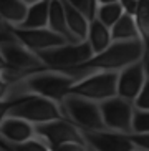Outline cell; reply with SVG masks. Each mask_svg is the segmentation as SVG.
<instances>
[{
    "label": "cell",
    "instance_id": "20",
    "mask_svg": "<svg viewBox=\"0 0 149 151\" xmlns=\"http://www.w3.org/2000/svg\"><path fill=\"white\" fill-rule=\"evenodd\" d=\"M136 27L139 30L141 42L144 45V52L149 47V0H139L134 12Z\"/></svg>",
    "mask_w": 149,
    "mask_h": 151
},
{
    "label": "cell",
    "instance_id": "3",
    "mask_svg": "<svg viewBox=\"0 0 149 151\" xmlns=\"http://www.w3.org/2000/svg\"><path fill=\"white\" fill-rule=\"evenodd\" d=\"M74 83L71 76L57 70H43L33 73L22 81V86L27 95H40L60 103L68 95L70 86Z\"/></svg>",
    "mask_w": 149,
    "mask_h": 151
},
{
    "label": "cell",
    "instance_id": "15",
    "mask_svg": "<svg viewBox=\"0 0 149 151\" xmlns=\"http://www.w3.org/2000/svg\"><path fill=\"white\" fill-rule=\"evenodd\" d=\"M28 5L22 0H0V18L7 28H18L27 17Z\"/></svg>",
    "mask_w": 149,
    "mask_h": 151
},
{
    "label": "cell",
    "instance_id": "8",
    "mask_svg": "<svg viewBox=\"0 0 149 151\" xmlns=\"http://www.w3.org/2000/svg\"><path fill=\"white\" fill-rule=\"evenodd\" d=\"M100 110L106 129L123 134L133 133V115H134V103L133 101L116 95L113 98L101 101Z\"/></svg>",
    "mask_w": 149,
    "mask_h": 151
},
{
    "label": "cell",
    "instance_id": "6",
    "mask_svg": "<svg viewBox=\"0 0 149 151\" xmlns=\"http://www.w3.org/2000/svg\"><path fill=\"white\" fill-rule=\"evenodd\" d=\"M118 71H98L76 80L68 90V95H78L86 100L101 103L108 98L116 96Z\"/></svg>",
    "mask_w": 149,
    "mask_h": 151
},
{
    "label": "cell",
    "instance_id": "5",
    "mask_svg": "<svg viewBox=\"0 0 149 151\" xmlns=\"http://www.w3.org/2000/svg\"><path fill=\"white\" fill-rule=\"evenodd\" d=\"M38 58L48 70H68V68L78 67L83 62L93 57L91 47L88 42H78V43H65L50 50L38 52Z\"/></svg>",
    "mask_w": 149,
    "mask_h": 151
},
{
    "label": "cell",
    "instance_id": "31",
    "mask_svg": "<svg viewBox=\"0 0 149 151\" xmlns=\"http://www.w3.org/2000/svg\"><path fill=\"white\" fill-rule=\"evenodd\" d=\"M143 62H144V71H146V78L149 80V57H144V58H143Z\"/></svg>",
    "mask_w": 149,
    "mask_h": 151
},
{
    "label": "cell",
    "instance_id": "9",
    "mask_svg": "<svg viewBox=\"0 0 149 151\" xmlns=\"http://www.w3.org/2000/svg\"><path fill=\"white\" fill-rule=\"evenodd\" d=\"M33 126H35V136L40 138L50 148V151L62 146V145H66V143L86 145V141L83 138V131L78 129L73 123H70L65 118L33 124Z\"/></svg>",
    "mask_w": 149,
    "mask_h": 151
},
{
    "label": "cell",
    "instance_id": "13",
    "mask_svg": "<svg viewBox=\"0 0 149 151\" xmlns=\"http://www.w3.org/2000/svg\"><path fill=\"white\" fill-rule=\"evenodd\" d=\"M0 138L10 143H23L35 138V126L22 118L7 116L0 123Z\"/></svg>",
    "mask_w": 149,
    "mask_h": 151
},
{
    "label": "cell",
    "instance_id": "10",
    "mask_svg": "<svg viewBox=\"0 0 149 151\" xmlns=\"http://www.w3.org/2000/svg\"><path fill=\"white\" fill-rule=\"evenodd\" d=\"M9 30L12 32V35L20 43L25 45L27 48L35 52V53L68 43L62 35L52 32L48 27L47 28H9Z\"/></svg>",
    "mask_w": 149,
    "mask_h": 151
},
{
    "label": "cell",
    "instance_id": "17",
    "mask_svg": "<svg viewBox=\"0 0 149 151\" xmlns=\"http://www.w3.org/2000/svg\"><path fill=\"white\" fill-rule=\"evenodd\" d=\"M86 42L90 43V47H91L93 55L100 53V52L106 50L111 43H113V40H111V30L106 27V25H103L98 18H93V20H90Z\"/></svg>",
    "mask_w": 149,
    "mask_h": 151
},
{
    "label": "cell",
    "instance_id": "29",
    "mask_svg": "<svg viewBox=\"0 0 149 151\" xmlns=\"http://www.w3.org/2000/svg\"><path fill=\"white\" fill-rule=\"evenodd\" d=\"M52 151H88V148L86 145H80V143H66V145H62Z\"/></svg>",
    "mask_w": 149,
    "mask_h": 151
},
{
    "label": "cell",
    "instance_id": "26",
    "mask_svg": "<svg viewBox=\"0 0 149 151\" xmlns=\"http://www.w3.org/2000/svg\"><path fill=\"white\" fill-rule=\"evenodd\" d=\"M71 7H74L76 10H80L81 14H85L90 20L95 18V10H93L91 0H66Z\"/></svg>",
    "mask_w": 149,
    "mask_h": 151
},
{
    "label": "cell",
    "instance_id": "16",
    "mask_svg": "<svg viewBox=\"0 0 149 151\" xmlns=\"http://www.w3.org/2000/svg\"><path fill=\"white\" fill-rule=\"evenodd\" d=\"M47 27L52 32L62 35L68 43H78L71 37L68 25H66V17H65V9H63L62 0H50V9H48V25Z\"/></svg>",
    "mask_w": 149,
    "mask_h": 151
},
{
    "label": "cell",
    "instance_id": "18",
    "mask_svg": "<svg viewBox=\"0 0 149 151\" xmlns=\"http://www.w3.org/2000/svg\"><path fill=\"white\" fill-rule=\"evenodd\" d=\"M110 30H111V40L113 42H136V40H141L139 30H138L136 20H134V15L126 14V12H124L123 17L119 18Z\"/></svg>",
    "mask_w": 149,
    "mask_h": 151
},
{
    "label": "cell",
    "instance_id": "28",
    "mask_svg": "<svg viewBox=\"0 0 149 151\" xmlns=\"http://www.w3.org/2000/svg\"><path fill=\"white\" fill-rule=\"evenodd\" d=\"M129 139L133 141V145L136 148L149 151V133H133L129 134Z\"/></svg>",
    "mask_w": 149,
    "mask_h": 151
},
{
    "label": "cell",
    "instance_id": "24",
    "mask_svg": "<svg viewBox=\"0 0 149 151\" xmlns=\"http://www.w3.org/2000/svg\"><path fill=\"white\" fill-rule=\"evenodd\" d=\"M20 95H27L22 86V81L17 85H10L0 76V100H5L10 96H20Z\"/></svg>",
    "mask_w": 149,
    "mask_h": 151
},
{
    "label": "cell",
    "instance_id": "39",
    "mask_svg": "<svg viewBox=\"0 0 149 151\" xmlns=\"http://www.w3.org/2000/svg\"><path fill=\"white\" fill-rule=\"evenodd\" d=\"M133 151H144V150H139V148H134Z\"/></svg>",
    "mask_w": 149,
    "mask_h": 151
},
{
    "label": "cell",
    "instance_id": "25",
    "mask_svg": "<svg viewBox=\"0 0 149 151\" xmlns=\"http://www.w3.org/2000/svg\"><path fill=\"white\" fill-rule=\"evenodd\" d=\"M134 108L136 110H144V111H149V80H146L143 90L139 91L138 98L134 100Z\"/></svg>",
    "mask_w": 149,
    "mask_h": 151
},
{
    "label": "cell",
    "instance_id": "38",
    "mask_svg": "<svg viewBox=\"0 0 149 151\" xmlns=\"http://www.w3.org/2000/svg\"><path fill=\"white\" fill-rule=\"evenodd\" d=\"M144 57H149V47H148V50H146V55Z\"/></svg>",
    "mask_w": 149,
    "mask_h": 151
},
{
    "label": "cell",
    "instance_id": "40",
    "mask_svg": "<svg viewBox=\"0 0 149 151\" xmlns=\"http://www.w3.org/2000/svg\"><path fill=\"white\" fill-rule=\"evenodd\" d=\"M88 148V146H86ZM88 151H95V150H91V148H88Z\"/></svg>",
    "mask_w": 149,
    "mask_h": 151
},
{
    "label": "cell",
    "instance_id": "35",
    "mask_svg": "<svg viewBox=\"0 0 149 151\" xmlns=\"http://www.w3.org/2000/svg\"><path fill=\"white\" fill-rule=\"evenodd\" d=\"M5 28H7V25H5V23L2 22V18H0V32H2V30H5Z\"/></svg>",
    "mask_w": 149,
    "mask_h": 151
},
{
    "label": "cell",
    "instance_id": "27",
    "mask_svg": "<svg viewBox=\"0 0 149 151\" xmlns=\"http://www.w3.org/2000/svg\"><path fill=\"white\" fill-rule=\"evenodd\" d=\"M20 96H22V95H20ZM20 96H10V98H5V100H0V123L9 116V111L18 103Z\"/></svg>",
    "mask_w": 149,
    "mask_h": 151
},
{
    "label": "cell",
    "instance_id": "34",
    "mask_svg": "<svg viewBox=\"0 0 149 151\" xmlns=\"http://www.w3.org/2000/svg\"><path fill=\"white\" fill-rule=\"evenodd\" d=\"M113 2H118V0H96V7L101 4H113Z\"/></svg>",
    "mask_w": 149,
    "mask_h": 151
},
{
    "label": "cell",
    "instance_id": "7",
    "mask_svg": "<svg viewBox=\"0 0 149 151\" xmlns=\"http://www.w3.org/2000/svg\"><path fill=\"white\" fill-rule=\"evenodd\" d=\"M0 52L4 55L5 62H7V67L25 75L27 78L33 73L48 70L35 52L28 50L13 35H10L5 40H0Z\"/></svg>",
    "mask_w": 149,
    "mask_h": 151
},
{
    "label": "cell",
    "instance_id": "30",
    "mask_svg": "<svg viewBox=\"0 0 149 151\" xmlns=\"http://www.w3.org/2000/svg\"><path fill=\"white\" fill-rule=\"evenodd\" d=\"M118 2L121 4V7H123V10L126 12V14L134 15L136 7H138V2H139V0H118Z\"/></svg>",
    "mask_w": 149,
    "mask_h": 151
},
{
    "label": "cell",
    "instance_id": "12",
    "mask_svg": "<svg viewBox=\"0 0 149 151\" xmlns=\"http://www.w3.org/2000/svg\"><path fill=\"white\" fill-rule=\"evenodd\" d=\"M86 146L95 151H133L134 145L129 139V134L114 133L110 129L105 131H83Z\"/></svg>",
    "mask_w": 149,
    "mask_h": 151
},
{
    "label": "cell",
    "instance_id": "11",
    "mask_svg": "<svg viewBox=\"0 0 149 151\" xmlns=\"http://www.w3.org/2000/svg\"><path fill=\"white\" fill-rule=\"evenodd\" d=\"M144 62H134L118 71V83H116V95L124 100L134 101L146 83Z\"/></svg>",
    "mask_w": 149,
    "mask_h": 151
},
{
    "label": "cell",
    "instance_id": "14",
    "mask_svg": "<svg viewBox=\"0 0 149 151\" xmlns=\"http://www.w3.org/2000/svg\"><path fill=\"white\" fill-rule=\"evenodd\" d=\"M62 2H63V9H65L66 25H68L71 37L74 38V42H86L90 18L85 14H81L80 10H76L74 7H71L66 0H62Z\"/></svg>",
    "mask_w": 149,
    "mask_h": 151
},
{
    "label": "cell",
    "instance_id": "2",
    "mask_svg": "<svg viewBox=\"0 0 149 151\" xmlns=\"http://www.w3.org/2000/svg\"><path fill=\"white\" fill-rule=\"evenodd\" d=\"M65 120L73 123L81 131H105L100 103L86 100L78 95H66L60 101Z\"/></svg>",
    "mask_w": 149,
    "mask_h": 151
},
{
    "label": "cell",
    "instance_id": "22",
    "mask_svg": "<svg viewBox=\"0 0 149 151\" xmlns=\"http://www.w3.org/2000/svg\"><path fill=\"white\" fill-rule=\"evenodd\" d=\"M0 151H50V148L37 136L23 143H10L0 138Z\"/></svg>",
    "mask_w": 149,
    "mask_h": 151
},
{
    "label": "cell",
    "instance_id": "32",
    "mask_svg": "<svg viewBox=\"0 0 149 151\" xmlns=\"http://www.w3.org/2000/svg\"><path fill=\"white\" fill-rule=\"evenodd\" d=\"M10 35H12V32H10L9 28H5V30L0 32V40H5V38H9Z\"/></svg>",
    "mask_w": 149,
    "mask_h": 151
},
{
    "label": "cell",
    "instance_id": "1",
    "mask_svg": "<svg viewBox=\"0 0 149 151\" xmlns=\"http://www.w3.org/2000/svg\"><path fill=\"white\" fill-rule=\"evenodd\" d=\"M146 55L144 45L141 40L136 42H113L106 50L95 53L90 60L78 67L62 70V73L71 76L74 81L98 71H119L134 62L143 60Z\"/></svg>",
    "mask_w": 149,
    "mask_h": 151
},
{
    "label": "cell",
    "instance_id": "37",
    "mask_svg": "<svg viewBox=\"0 0 149 151\" xmlns=\"http://www.w3.org/2000/svg\"><path fill=\"white\" fill-rule=\"evenodd\" d=\"M91 5H93V10L96 12V0H91Z\"/></svg>",
    "mask_w": 149,
    "mask_h": 151
},
{
    "label": "cell",
    "instance_id": "36",
    "mask_svg": "<svg viewBox=\"0 0 149 151\" xmlns=\"http://www.w3.org/2000/svg\"><path fill=\"white\" fill-rule=\"evenodd\" d=\"M22 2H25L27 5H32V4H35L37 0H22Z\"/></svg>",
    "mask_w": 149,
    "mask_h": 151
},
{
    "label": "cell",
    "instance_id": "23",
    "mask_svg": "<svg viewBox=\"0 0 149 151\" xmlns=\"http://www.w3.org/2000/svg\"><path fill=\"white\" fill-rule=\"evenodd\" d=\"M133 133H149V111L136 110L134 108V115H133Z\"/></svg>",
    "mask_w": 149,
    "mask_h": 151
},
{
    "label": "cell",
    "instance_id": "33",
    "mask_svg": "<svg viewBox=\"0 0 149 151\" xmlns=\"http://www.w3.org/2000/svg\"><path fill=\"white\" fill-rule=\"evenodd\" d=\"M7 68V62H5V58H4V55H2V52H0V73Z\"/></svg>",
    "mask_w": 149,
    "mask_h": 151
},
{
    "label": "cell",
    "instance_id": "4",
    "mask_svg": "<svg viewBox=\"0 0 149 151\" xmlns=\"http://www.w3.org/2000/svg\"><path fill=\"white\" fill-rule=\"evenodd\" d=\"M9 116L22 118L32 124H40L65 118L62 108H60V103L52 101L40 95H22L18 103L9 111Z\"/></svg>",
    "mask_w": 149,
    "mask_h": 151
},
{
    "label": "cell",
    "instance_id": "19",
    "mask_svg": "<svg viewBox=\"0 0 149 151\" xmlns=\"http://www.w3.org/2000/svg\"><path fill=\"white\" fill-rule=\"evenodd\" d=\"M48 9L50 0H37L28 5L27 17L18 28H47L48 25Z\"/></svg>",
    "mask_w": 149,
    "mask_h": 151
},
{
    "label": "cell",
    "instance_id": "21",
    "mask_svg": "<svg viewBox=\"0 0 149 151\" xmlns=\"http://www.w3.org/2000/svg\"><path fill=\"white\" fill-rule=\"evenodd\" d=\"M124 10L121 7L119 2H113V4H101L96 7L95 12V18H98L103 25H106L108 28H111L119 18L123 17Z\"/></svg>",
    "mask_w": 149,
    "mask_h": 151
}]
</instances>
